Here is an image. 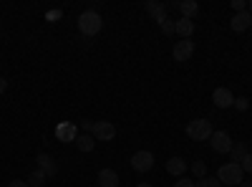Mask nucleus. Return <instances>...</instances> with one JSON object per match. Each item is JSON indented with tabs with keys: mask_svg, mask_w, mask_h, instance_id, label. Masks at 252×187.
<instances>
[{
	"mask_svg": "<svg viewBox=\"0 0 252 187\" xmlns=\"http://www.w3.org/2000/svg\"><path fill=\"white\" fill-rule=\"evenodd\" d=\"M101 28H103V20H101V15H98L96 10H83V13L78 15V31H81L83 38L96 36Z\"/></svg>",
	"mask_w": 252,
	"mask_h": 187,
	"instance_id": "f257e3e1",
	"label": "nucleus"
},
{
	"mask_svg": "<svg viewBox=\"0 0 252 187\" xmlns=\"http://www.w3.org/2000/svg\"><path fill=\"white\" fill-rule=\"evenodd\" d=\"M212 121L207 119H194L187 124V137L194 139V142H209V137H212Z\"/></svg>",
	"mask_w": 252,
	"mask_h": 187,
	"instance_id": "f03ea898",
	"label": "nucleus"
},
{
	"mask_svg": "<svg viewBox=\"0 0 252 187\" xmlns=\"http://www.w3.org/2000/svg\"><path fill=\"white\" fill-rule=\"evenodd\" d=\"M242 167L237 162H227V164H222L220 167V172H217V180L222 182V185H242Z\"/></svg>",
	"mask_w": 252,
	"mask_h": 187,
	"instance_id": "7ed1b4c3",
	"label": "nucleus"
},
{
	"mask_svg": "<svg viewBox=\"0 0 252 187\" xmlns=\"http://www.w3.org/2000/svg\"><path fill=\"white\" fill-rule=\"evenodd\" d=\"M209 144H212V150H215L217 154H229V152H232V139H229V134L222 132V129L212 132V137H209Z\"/></svg>",
	"mask_w": 252,
	"mask_h": 187,
	"instance_id": "20e7f679",
	"label": "nucleus"
},
{
	"mask_svg": "<svg viewBox=\"0 0 252 187\" xmlns=\"http://www.w3.org/2000/svg\"><path fill=\"white\" fill-rule=\"evenodd\" d=\"M192 53H194V43H192L189 38H182V40H177V43H174V51H172L174 61H179V64L189 61V58H192Z\"/></svg>",
	"mask_w": 252,
	"mask_h": 187,
	"instance_id": "39448f33",
	"label": "nucleus"
},
{
	"mask_svg": "<svg viewBox=\"0 0 252 187\" xmlns=\"http://www.w3.org/2000/svg\"><path fill=\"white\" fill-rule=\"evenodd\" d=\"M131 167H134L136 172H149V170L154 167V154L146 152V150L136 152V154L131 157Z\"/></svg>",
	"mask_w": 252,
	"mask_h": 187,
	"instance_id": "423d86ee",
	"label": "nucleus"
},
{
	"mask_svg": "<svg viewBox=\"0 0 252 187\" xmlns=\"http://www.w3.org/2000/svg\"><path fill=\"white\" fill-rule=\"evenodd\" d=\"M116 137V127L111 121H96L94 124V139L96 142H111Z\"/></svg>",
	"mask_w": 252,
	"mask_h": 187,
	"instance_id": "0eeeda50",
	"label": "nucleus"
},
{
	"mask_svg": "<svg viewBox=\"0 0 252 187\" xmlns=\"http://www.w3.org/2000/svg\"><path fill=\"white\" fill-rule=\"evenodd\" d=\"M212 101H215V107H217V109H229V107H235V96H232V91L224 89V86L215 89Z\"/></svg>",
	"mask_w": 252,
	"mask_h": 187,
	"instance_id": "6e6552de",
	"label": "nucleus"
},
{
	"mask_svg": "<svg viewBox=\"0 0 252 187\" xmlns=\"http://www.w3.org/2000/svg\"><path fill=\"white\" fill-rule=\"evenodd\" d=\"M250 26H252V15H250L247 10L235 13V15H232V20H229V28H232L235 33H242V31H247Z\"/></svg>",
	"mask_w": 252,
	"mask_h": 187,
	"instance_id": "1a4fd4ad",
	"label": "nucleus"
},
{
	"mask_svg": "<svg viewBox=\"0 0 252 187\" xmlns=\"http://www.w3.org/2000/svg\"><path fill=\"white\" fill-rule=\"evenodd\" d=\"M146 13H149L157 23H164L166 20V5L159 3V0H149V3H146Z\"/></svg>",
	"mask_w": 252,
	"mask_h": 187,
	"instance_id": "9d476101",
	"label": "nucleus"
},
{
	"mask_svg": "<svg viewBox=\"0 0 252 187\" xmlns=\"http://www.w3.org/2000/svg\"><path fill=\"white\" fill-rule=\"evenodd\" d=\"M76 134H78V129L73 127V124H68V121H63V124H58V127H56V137H58V142H73Z\"/></svg>",
	"mask_w": 252,
	"mask_h": 187,
	"instance_id": "9b49d317",
	"label": "nucleus"
},
{
	"mask_svg": "<svg viewBox=\"0 0 252 187\" xmlns=\"http://www.w3.org/2000/svg\"><path fill=\"white\" fill-rule=\"evenodd\" d=\"M174 33L182 36V38H189L194 33V20H189V18H179L177 23H174Z\"/></svg>",
	"mask_w": 252,
	"mask_h": 187,
	"instance_id": "f8f14e48",
	"label": "nucleus"
},
{
	"mask_svg": "<svg viewBox=\"0 0 252 187\" xmlns=\"http://www.w3.org/2000/svg\"><path fill=\"white\" fill-rule=\"evenodd\" d=\"M76 147L81 150V152H91L94 147H96V139H94V134H86V132H81V134H76Z\"/></svg>",
	"mask_w": 252,
	"mask_h": 187,
	"instance_id": "ddd939ff",
	"label": "nucleus"
},
{
	"mask_svg": "<svg viewBox=\"0 0 252 187\" xmlns=\"http://www.w3.org/2000/svg\"><path fill=\"white\" fill-rule=\"evenodd\" d=\"M38 164H40V170H43L48 177H53V175L58 172V167H56L53 157H51V154H46V152H43V154H38Z\"/></svg>",
	"mask_w": 252,
	"mask_h": 187,
	"instance_id": "4468645a",
	"label": "nucleus"
},
{
	"mask_svg": "<svg viewBox=\"0 0 252 187\" xmlns=\"http://www.w3.org/2000/svg\"><path fill=\"white\" fill-rule=\"evenodd\" d=\"M166 172H169V175H174V177L184 175V172H187V162H184L182 157H172L169 162H166Z\"/></svg>",
	"mask_w": 252,
	"mask_h": 187,
	"instance_id": "2eb2a0df",
	"label": "nucleus"
},
{
	"mask_svg": "<svg viewBox=\"0 0 252 187\" xmlns=\"http://www.w3.org/2000/svg\"><path fill=\"white\" fill-rule=\"evenodd\" d=\"M98 185L101 187H119V175L114 170H101L98 172Z\"/></svg>",
	"mask_w": 252,
	"mask_h": 187,
	"instance_id": "dca6fc26",
	"label": "nucleus"
},
{
	"mask_svg": "<svg viewBox=\"0 0 252 187\" xmlns=\"http://www.w3.org/2000/svg\"><path fill=\"white\" fill-rule=\"evenodd\" d=\"M179 10H182V18H189V20H192V18L199 13V5H197V0H182V3H179Z\"/></svg>",
	"mask_w": 252,
	"mask_h": 187,
	"instance_id": "f3484780",
	"label": "nucleus"
},
{
	"mask_svg": "<svg viewBox=\"0 0 252 187\" xmlns=\"http://www.w3.org/2000/svg\"><path fill=\"white\" fill-rule=\"evenodd\" d=\"M46 177H48V175H46L43 170H35V172L28 175V185H31V187H43V185H46Z\"/></svg>",
	"mask_w": 252,
	"mask_h": 187,
	"instance_id": "a211bd4d",
	"label": "nucleus"
},
{
	"mask_svg": "<svg viewBox=\"0 0 252 187\" xmlns=\"http://www.w3.org/2000/svg\"><path fill=\"white\" fill-rule=\"evenodd\" d=\"M229 154H232V162H242V157L247 154V150H245V144H232V152H229Z\"/></svg>",
	"mask_w": 252,
	"mask_h": 187,
	"instance_id": "6ab92c4d",
	"label": "nucleus"
},
{
	"mask_svg": "<svg viewBox=\"0 0 252 187\" xmlns=\"http://www.w3.org/2000/svg\"><path fill=\"white\" fill-rule=\"evenodd\" d=\"M197 187H222V182H220L217 177H202V180L197 182Z\"/></svg>",
	"mask_w": 252,
	"mask_h": 187,
	"instance_id": "aec40b11",
	"label": "nucleus"
},
{
	"mask_svg": "<svg viewBox=\"0 0 252 187\" xmlns=\"http://www.w3.org/2000/svg\"><path fill=\"white\" fill-rule=\"evenodd\" d=\"M192 172H194L199 180H202V177H207V167H204V162H202V159H197V162L192 164Z\"/></svg>",
	"mask_w": 252,
	"mask_h": 187,
	"instance_id": "412c9836",
	"label": "nucleus"
},
{
	"mask_svg": "<svg viewBox=\"0 0 252 187\" xmlns=\"http://www.w3.org/2000/svg\"><path fill=\"white\" fill-rule=\"evenodd\" d=\"M240 167H242V172H252V154H250V152H247V154L242 157Z\"/></svg>",
	"mask_w": 252,
	"mask_h": 187,
	"instance_id": "4be33fe9",
	"label": "nucleus"
},
{
	"mask_svg": "<svg viewBox=\"0 0 252 187\" xmlns=\"http://www.w3.org/2000/svg\"><path fill=\"white\" fill-rule=\"evenodd\" d=\"M159 26H161V33H166V36L174 33V20H169V18H166L164 23H159Z\"/></svg>",
	"mask_w": 252,
	"mask_h": 187,
	"instance_id": "5701e85b",
	"label": "nucleus"
},
{
	"mask_svg": "<svg viewBox=\"0 0 252 187\" xmlns=\"http://www.w3.org/2000/svg\"><path fill=\"white\" fill-rule=\"evenodd\" d=\"M174 187H197V182H192V180H187V177H179V180L174 182Z\"/></svg>",
	"mask_w": 252,
	"mask_h": 187,
	"instance_id": "b1692460",
	"label": "nucleus"
},
{
	"mask_svg": "<svg viewBox=\"0 0 252 187\" xmlns=\"http://www.w3.org/2000/svg\"><path fill=\"white\" fill-rule=\"evenodd\" d=\"M232 8L237 13H242V10H247V3H245V0H232Z\"/></svg>",
	"mask_w": 252,
	"mask_h": 187,
	"instance_id": "393cba45",
	"label": "nucleus"
},
{
	"mask_svg": "<svg viewBox=\"0 0 252 187\" xmlns=\"http://www.w3.org/2000/svg\"><path fill=\"white\" fill-rule=\"evenodd\" d=\"M94 124L96 121H81V129L86 132V134H94Z\"/></svg>",
	"mask_w": 252,
	"mask_h": 187,
	"instance_id": "a878e982",
	"label": "nucleus"
},
{
	"mask_svg": "<svg viewBox=\"0 0 252 187\" xmlns=\"http://www.w3.org/2000/svg\"><path fill=\"white\" fill-rule=\"evenodd\" d=\"M8 187H31V185H28L26 180H13V182H10Z\"/></svg>",
	"mask_w": 252,
	"mask_h": 187,
	"instance_id": "bb28decb",
	"label": "nucleus"
},
{
	"mask_svg": "<svg viewBox=\"0 0 252 187\" xmlns=\"http://www.w3.org/2000/svg\"><path fill=\"white\" fill-rule=\"evenodd\" d=\"M235 107L237 109H247V99H235Z\"/></svg>",
	"mask_w": 252,
	"mask_h": 187,
	"instance_id": "cd10ccee",
	"label": "nucleus"
},
{
	"mask_svg": "<svg viewBox=\"0 0 252 187\" xmlns=\"http://www.w3.org/2000/svg\"><path fill=\"white\" fill-rule=\"evenodd\" d=\"M5 89H8V81L0 76V94H5Z\"/></svg>",
	"mask_w": 252,
	"mask_h": 187,
	"instance_id": "c85d7f7f",
	"label": "nucleus"
},
{
	"mask_svg": "<svg viewBox=\"0 0 252 187\" xmlns=\"http://www.w3.org/2000/svg\"><path fill=\"white\" fill-rule=\"evenodd\" d=\"M136 187H152V185H149V182H139Z\"/></svg>",
	"mask_w": 252,
	"mask_h": 187,
	"instance_id": "c756f323",
	"label": "nucleus"
},
{
	"mask_svg": "<svg viewBox=\"0 0 252 187\" xmlns=\"http://www.w3.org/2000/svg\"><path fill=\"white\" fill-rule=\"evenodd\" d=\"M247 13L252 15V0H250V3H247Z\"/></svg>",
	"mask_w": 252,
	"mask_h": 187,
	"instance_id": "7c9ffc66",
	"label": "nucleus"
},
{
	"mask_svg": "<svg viewBox=\"0 0 252 187\" xmlns=\"http://www.w3.org/2000/svg\"><path fill=\"white\" fill-rule=\"evenodd\" d=\"M242 187H252V182H242Z\"/></svg>",
	"mask_w": 252,
	"mask_h": 187,
	"instance_id": "2f4dec72",
	"label": "nucleus"
}]
</instances>
